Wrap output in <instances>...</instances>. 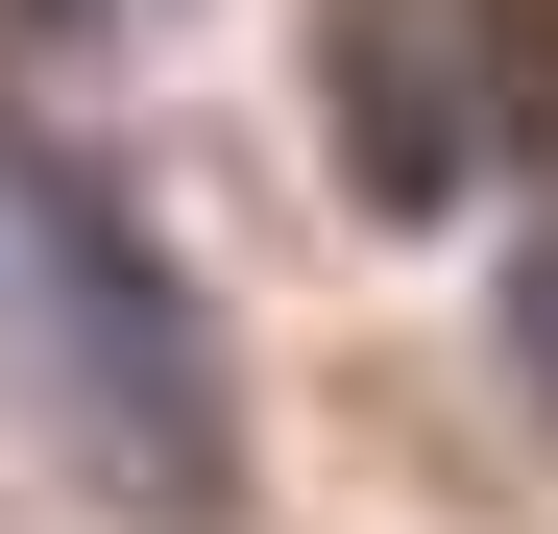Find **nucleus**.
Segmentation results:
<instances>
[{
  "label": "nucleus",
  "mask_w": 558,
  "mask_h": 534,
  "mask_svg": "<svg viewBox=\"0 0 558 534\" xmlns=\"http://www.w3.org/2000/svg\"><path fill=\"white\" fill-rule=\"evenodd\" d=\"M25 243H49V316H73V413L146 510H219V389H195V292L146 267V219L98 170H25Z\"/></svg>",
  "instance_id": "f257e3e1"
},
{
  "label": "nucleus",
  "mask_w": 558,
  "mask_h": 534,
  "mask_svg": "<svg viewBox=\"0 0 558 534\" xmlns=\"http://www.w3.org/2000/svg\"><path fill=\"white\" fill-rule=\"evenodd\" d=\"M510 340H534V365H558V243H534V267H510Z\"/></svg>",
  "instance_id": "f03ea898"
}]
</instances>
